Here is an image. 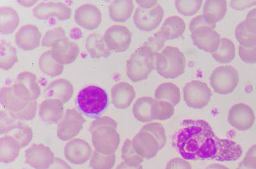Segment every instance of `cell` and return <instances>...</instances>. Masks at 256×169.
<instances>
[{"instance_id":"cell-1","label":"cell","mask_w":256,"mask_h":169,"mask_svg":"<svg viewBox=\"0 0 256 169\" xmlns=\"http://www.w3.org/2000/svg\"><path fill=\"white\" fill-rule=\"evenodd\" d=\"M216 138L212 125L203 120H186L174 138V145L187 161L207 160L216 152Z\"/></svg>"},{"instance_id":"cell-2","label":"cell","mask_w":256,"mask_h":169,"mask_svg":"<svg viewBox=\"0 0 256 169\" xmlns=\"http://www.w3.org/2000/svg\"><path fill=\"white\" fill-rule=\"evenodd\" d=\"M76 104L82 114L97 118L108 108L109 96L102 87L88 86L80 91L76 99Z\"/></svg>"},{"instance_id":"cell-3","label":"cell","mask_w":256,"mask_h":169,"mask_svg":"<svg viewBox=\"0 0 256 169\" xmlns=\"http://www.w3.org/2000/svg\"><path fill=\"white\" fill-rule=\"evenodd\" d=\"M155 68L158 73L164 78H178L186 70V57L179 48L166 47L156 54Z\"/></svg>"},{"instance_id":"cell-4","label":"cell","mask_w":256,"mask_h":169,"mask_svg":"<svg viewBox=\"0 0 256 169\" xmlns=\"http://www.w3.org/2000/svg\"><path fill=\"white\" fill-rule=\"evenodd\" d=\"M156 55L147 45L138 48L127 61V75L129 79L136 83L147 79L154 70Z\"/></svg>"},{"instance_id":"cell-5","label":"cell","mask_w":256,"mask_h":169,"mask_svg":"<svg viewBox=\"0 0 256 169\" xmlns=\"http://www.w3.org/2000/svg\"><path fill=\"white\" fill-rule=\"evenodd\" d=\"M34 101L28 89L22 83L16 81L11 86L4 87L0 90V102L2 107L10 113L24 110Z\"/></svg>"},{"instance_id":"cell-6","label":"cell","mask_w":256,"mask_h":169,"mask_svg":"<svg viewBox=\"0 0 256 169\" xmlns=\"http://www.w3.org/2000/svg\"><path fill=\"white\" fill-rule=\"evenodd\" d=\"M95 150L104 155L115 154L120 144L118 130L110 125H102L91 130Z\"/></svg>"},{"instance_id":"cell-7","label":"cell","mask_w":256,"mask_h":169,"mask_svg":"<svg viewBox=\"0 0 256 169\" xmlns=\"http://www.w3.org/2000/svg\"><path fill=\"white\" fill-rule=\"evenodd\" d=\"M240 83L238 72L232 66L216 68L210 77V84L214 92L219 95L230 94Z\"/></svg>"},{"instance_id":"cell-8","label":"cell","mask_w":256,"mask_h":169,"mask_svg":"<svg viewBox=\"0 0 256 169\" xmlns=\"http://www.w3.org/2000/svg\"><path fill=\"white\" fill-rule=\"evenodd\" d=\"M184 96L187 106L192 109H201L209 104L212 93L206 83L194 80L184 86Z\"/></svg>"},{"instance_id":"cell-9","label":"cell","mask_w":256,"mask_h":169,"mask_svg":"<svg viewBox=\"0 0 256 169\" xmlns=\"http://www.w3.org/2000/svg\"><path fill=\"white\" fill-rule=\"evenodd\" d=\"M86 122L83 114L77 109H68L58 123L57 136L62 141L72 140L84 129Z\"/></svg>"},{"instance_id":"cell-10","label":"cell","mask_w":256,"mask_h":169,"mask_svg":"<svg viewBox=\"0 0 256 169\" xmlns=\"http://www.w3.org/2000/svg\"><path fill=\"white\" fill-rule=\"evenodd\" d=\"M104 39L110 51L120 53L129 49L132 35L127 27L115 25L110 27L105 32Z\"/></svg>"},{"instance_id":"cell-11","label":"cell","mask_w":256,"mask_h":169,"mask_svg":"<svg viewBox=\"0 0 256 169\" xmlns=\"http://www.w3.org/2000/svg\"><path fill=\"white\" fill-rule=\"evenodd\" d=\"M34 15L36 19L48 20L56 18L61 21L72 17V9L62 2H41L34 7Z\"/></svg>"},{"instance_id":"cell-12","label":"cell","mask_w":256,"mask_h":169,"mask_svg":"<svg viewBox=\"0 0 256 169\" xmlns=\"http://www.w3.org/2000/svg\"><path fill=\"white\" fill-rule=\"evenodd\" d=\"M164 17V10L158 3L154 8L146 10L141 7L136 9L134 22L136 28L142 31L150 32L156 29Z\"/></svg>"},{"instance_id":"cell-13","label":"cell","mask_w":256,"mask_h":169,"mask_svg":"<svg viewBox=\"0 0 256 169\" xmlns=\"http://www.w3.org/2000/svg\"><path fill=\"white\" fill-rule=\"evenodd\" d=\"M56 155L49 146L34 144L25 152V161L36 169H47L56 160Z\"/></svg>"},{"instance_id":"cell-14","label":"cell","mask_w":256,"mask_h":169,"mask_svg":"<svg viewBox=\"0 0 256 169\" xmlns=\"http://www.w3.org/2000/svg\"><path fill=\"white\" fill-rule=\"evenodd\" d=\"M256 116L252 107L239 103L230 108L228 115V122L240 131H246L254 125Z\"/></svg>"},{"instance_id":"cell-15","label":"cell","mask_w":256,"mask_h":169,"mask_svg":"<svg viewBox=\"0 0 256 169\" xmlns=\"http://www.w3.org/2000/svg\"><path fill=\"white\" fill-rule=\"evenodd\" d=\"M93 154L92 149L88 141L81 138L68 141L64 147L66 159L74 165H83L90 161Z\"/></svg>"},{"instance_id":"cell-16","label":"cell","mask_w":256,"mask_h":169,"mask_svg":"<svg viewBox=\"0 0 256 169\" xmlns=\"http://www.w3.org/2000/svg\"><path fill=\"white\" fill-rule=\"evenodd\" d=\"M192 38L198 49L208 53H214L220 47L221 36L214 27H203L192 32Z\"/></svg>"},{"instance_id":"cell-17","label":"cell","mask_w":256,"mask_h":169,"mask_svg":"<svg viewBox=\"0 0 256 169\" xmlns=\"http://www.w3.org/2000/svg\"><path fill=\"white\" fill-rule=\"evenodd\" d=\"M52 51L54 60L62 65L75 62L80 54L79 45L72 42L67 36L54 43Z\"/></svg>"},{"instance_id":"cell-18","label":"cell","mask_w":256,"mask_h":169,"mask_svg":"<svg viewBox=\"0 0 256 169\" xmlns=\"http://www.w3.org/2000/svg\"><path fill=\"white\" fill-rule=\"evenodd\" d=\"M74 20L82 28L88 30H94L102 24V13L94 4H84L75 11Z\"/></svg>"},{"instance_id":"cell-19","label":"cell","mask_w":256,"mask_h":169,"mask_svg":"<svg viewBox=\"0 0 256 169\" xmlns=\"http://www.w3.org/2000/svg\"><path fill=\"white\" fill-rule=\"evenodd\" d=\"M132 143L137 154L145 159H153L160 150L158 141L152 134L148 132L140 130L132 139Z\"/></svg>"},{"instance_id":"cell-20","label":"cell","mask_w":256,"mask_h":169,"mask_svg":"<svg viewBox=\"0 0 256 169\" xmlns=\"http://www.w3.org/2000/svg\"><path fill=\"white\" fill-rule=\"evenodd\" d=\"M42 36V33L36 25H25L16 33V44L24 51H32L40 46Z\"/></svg>"},{"instance_id":"cell-21","label":"cell","mask_w":256,"mask_h":169,"mask_svg":"<svg viewBox=\"0 0 256 169\" xmlns=\"http://www.w3.org/2000/svg\"><path fill=\"white\" fill-rule=\"evenodd\" d=\"M243 148L230 139L216 138V152L212 160L219 162L236 161L243 155Z\"/></svg>"},{"instance_id":"cell-22","label":"cell","mask_w":256,"mask_h":169,"mask_svg":"<svg viewBox=\"0 0 256 169\" xmlns=\"http://www.w3.org/2000/svg\"><path fill=\"white\" fill-rule=\"evenodd\" d=\"M74 88L72 82L67 79H58L48 84L44 90L47 99L60 100L64 104H67L74 95Z\"/></svg>"},{"instance_id":"cell-23","label":"cell","mask_w":256,"mask_h":169,"mask_svg":"<svg viewBox=\"0 0 256 169\" xmlns=\"http://www.w3.org/2000/svg\"><path fill=\"white\" fill-rule=\"evenodd\" d=\"M136 97L134 87L126 82L116 84L112 88V99L116 109L124 110L132 106Z\"/></svg>"},{"instance_id":"cell-24","label":"cell","mask_w":256,"mask_h":169,"mask_svg":"<svg viewBox=\"0 0 256 169\" xmlns=\"http://www.w3.org/2000/svg\"><path fill=\"white\" fill-rule=\"evenodd\" d=\"M66 111L60 100L46 99L38 107V115L41 120L49 124H56L63 118Z\"/></svg>"},{"instance_id":"cell-25","label":"cell","mask_w":256,"mask_h":169,"mask_svg":"<svg viewBox=\"0 0 256 169\" xmlns=\"http://www.w3.org/2000/svg\"><path fill=\"white\" fill-rule=\"evenodd\" d=\"M228 12V2L209 0L206 2L203 10V16L210 26L216 27L217 22L221 21Z\"/></svg>"},{"instance_id":"cell-26","label":"cell","mask_w":256,"mask_h":169,"mask_svg":"<svg viewBox=\"0 0 256 169\" xmlns=\"http://www.w3.org/2000/svg\"><path fill=\"white\" fill-rule=\"evenodd\" d=\"M22 149L20 143L11 135H6L0 139V162L9 164L19 157Z\"/></svg>"},{"instance_id":"cell-27","label":"cell","mask_w":256,"mask_h":169,"mask_svg":"<svg viewBox=\"0 0 256 169\" xmlns=\"http://www.w3.org/2000/svg\"><path fill=\"white\" fill-rule=\"evenodd\" d=\"M134 4L131 0H120L112 2L109 6V14L113 21L124 23L131 18Z\"/></svg>"},{"instance_id":"cell-28","label":"cell","mask_w":256,"mask_h":169,"mask_svg":"<svg viewBox=\"0 0 256 169\" xmlns=\"http://www.w3.org/2000/svg\"><path fill=\"white\" fill-rule=\"evenodd\" d=\"M20 22L17 11L8 6L0 8V31L2 35H10L16 31Z\"/></svg>"},{"instance_id":"cell-29","label":"cell","mask_w":256,"mask_h":169,"mask_svg":"<svg viewBox=\"0 0 256 169\" xmlns=\"http://www.w3.org/2000/svg\"><path fill=\"white\" fill-rule=\"evenodd\" d=\"M86 48L92 58H107L111 55L104 36L100 34L93 33L89 35L86 40Z\"/></svg>"},{"instance_id":"cell-30","label":"cell","mask_w":256,"mask_h":169,"mask_svg":"<svg viewBox=\"0 0 256 169\" xmlns=\"http://www.w3.org/2000/svg\"><path fill=\"white\" fill-rule=\"evenodd\" d=\"M185 30L186 24L184 20L178 16L168 18L160 29L168 40H174L184 35Z\"/></svg>"},{"instance_id":"cell-31","label":"cell","mask_w":256,"mask_h":169,"mask_svg":"<svg viewBox=\"0 0 256 169\" xmlns=\"http://www.w3.org/2000/svg\"><path fill=\"white\" fill-rule=\"evenodd\" d=\"M155 99L164 100L176 106L182 100L179 87L172 83H164L158 87L155 91Z\"/></svg>"},{"instance_id":"cell-32","label":"cell","mask_w":256,"mask_h":169,"mask_svg":"<svg viewBox=\"0 0 256 169\" xmlns=\"http://www.w3.org/2000/svg\"><path fill=\"white\" fill-rule=\"evenodd\" d=\"M155 99L150 97H141L136 100L132 107L134 117L142 123H152L153 119L152 108Z\"/></svg>"},{"instance_id":"cell-33","label":"cell","mask_w":256,"mask_h":169,"mask_svg":"<svg viewBox=\"0 0 256 169\" xmlns=\"http://www.w3.org/2000/svg\"><path fill=\"white\" fill-rule=\"evenodd\" d=\"M38 65L44 74L52 77L59 76L62 74L64 70V65L54 60L52 50L45 52L40 56Z\"/></svg>"},{"instance_id":"cell-34","label":"cell","mask_w":256,"mask_h":169,"mask_svg":"<svg viewBox=\"0 0 256 169\" xmlns=\"http://www.w3.org/2000/svg\"><path fill=\"white\" fill-rule=\"evenodd\" d=\"M18 61V51L16 48L6 41H2L0 43V67L2 69L10 70Z\"/></svg>"},{"instance_id":"cell-35","label":"cell","mask_w":256,"mask_h":169,"mask_svg":"<svg viewBox=\"0 0 256 169\" xmlns=\"http://www.w3.org/2000/svg\"><path fill=\"white\" fill-rule=\"evenodd\" d=\"M214 60L220 64L232 62L236 56V49L234 43L228 38H222L218 51L212 54Z\"/></svg>"},{"instance_id":"cell-36","label":"cell","mask_w":256,"mask_h":169,"mask_svg":"<svg viewBox=\"0 0 256 169\" xmlns=\"http://www.w3.org/2000/svg\"><path fill=\"white\" fill-rule=\"evenodd\" d=\"M175 113L174 106L164 100L155 99L152 108L153 120H168L172 117Z\"/></svg>"},{"instance_id":"cell-37","label":"cell","mask_w":256,"mask_h":169,"mask_svg":"<svg viewBox=\"0 0 256 169\" xmlns=\"http://www.w3.org/2000/svg\"><path fill=\"white\" fill-rule=\"evenodd\" d=\"M24 84L30 92L34 101L40 98L41 91L38 78L35 74L30 72H22L18 74L16 81Z\"/></svg>"},{"instance_id":"cell-38","label":"cell","mask_w":256,"mask_h":169,"mask_svg":"<svg viewBox=\"0 0 256 169\" xmlns=\"http://www.w3.org/2000/svg\"><path fill=\"white\" fill-rule=\"evenodd\" d=\"M122 159L126 164L131 167H138L145 161V159L137 154L132 146V140L127 139L122 148Z\"/></svg>"},{"instance_id":"cell-39","label":"cell","mask_w":256,"mask_h":169,"mask_svg":"<svg viewBox=\"0 0 256 169\" xmlns=\"http://www.w3.org/2000/svg\"><path fill=\"white\" fill-rule=\"evenodd\" d=\"M89 164L92 169H112L116 164V155L102 154L95 150Z\"/></svg>"},{"instance_id":"cell-40","label":"cell","mask_w":256,"mask_h":169,"mask_svg":"<svg viewBox=\"0 0 256 169\" xmlns=\"http://www.w3.org/2000/svg\"><path fill=\"white\" fill-rule=\"evenodd\" d=\"M24 122L13 117L10 112L1 111L0 113V135L2 136L9 135L19 127Z\"/></svg>"},{"instance_id":"cell-41","label":"cell","mask_w":256,"mask_h":169,"mask_svg":"<svg viewBox=\"0 0 256 169\" xmlns=\"http://www.w3.org/2000/svg\"><path fill=\"white\" fill-rule=\"evenodd\" d=\"M235 36L241 46L246 49L256 47V35L250 33L246 29L244 21L240 22L237 26Z\"/></svg>"},{"instance_id":"cell-42","label":"cell","mask_w":256,"mask_h":169,"mask_svg":"<svg viewBox=\"0 0 256 169\" xmlns=\"http://www.w3.org/2000/svg\"><path fill=\"white\" fill-rule=\"evenodd\" d=\"M203 1L202 0H192V1H176V8L180 14L191 17L198 13L202 8Z\"/></svg>"},{"instance_id":"cell-43","label":"cell","mask_w":256,"mask_h":169,"mask_svg":"<svg viewBox=\"0 0 256 169\" xmlns=\"http://www.w3.org/2000/svg\"><path fill=\"white\" fill-rule=\"evenodd\" d=\"M9 135H11L19 142L22 149L28 146L34 138V132L32 127L24 122Z\"/></svg>"},{"instance_id":"cell-44","label":"cell","mask_w":256,"mask_h":169,"mask_svg":"<svg viewBox=\"0 0 256 169\" xmlns=\"http://www.w3.org/2000/svg\"><path fill=\"white\" fill-rule=\"evenodd\" d=\"M142 131H146L152 134L156 138L160 144V150L163 149L168 142L166 129L161 123L152 122L148 123L142 128Z\"/></svg>"},{"instance_id":"cell-45","label":"cell","mask_w":256,"mask_h":169,"mask_svg":"<svg viewBox=\"0 0 256 169\" xmlns=\"http://www.w3.org/2000/svg\"><path fill=\"white\" fill-rule=\"evenodd\" d=\"M66 35L65 29L62 27H56L45 33L42 40V45L44 47H52L54 43Z\"/></svg>"},{"instance_id":"cell-46","label":"cell","mask_w":256,"mask_h":169,"mask_svg":"<svg viewBox=\"0 0 256 169\" xmlns=\"http://www.w3.org/2000/svg\"><path fill=\"white\" fill-rule=\"evenodd\" d=\"M38 111V102L32 101L30 103L28 107L22 110V111L19 112V113H15L11 114V115L14 117L18 120H20L24 122V121H30L34 120L35 118L36 113Z\"/></svg>"},{"instance_id":"cell-47","label":"cell","mask_w":256,"mask_h":169,"mask_svg":"<svg viewBox=\"0 0 256 169\" xmlns=\"http://www.w3.org/2000/svg\"><path fill=\"white\" fill-rule=\"evenodd\" d=\"M166 41H168V40H166V36L160 30L156 34H154L152 37H150L144 45L150 47L153 52L156 54L164 49Z\"/></svg>"},{"instance_id":"cell-48","label":"cell","mask_w":256,"mask_h":169,"mask_svg":"<svg viewBox=\"0 0 256 169\" xmlns=\"http://www.w3.org/2000/svg\"><path fill=\"white\" fill-rule=\"evenodd\" d=\"M239 55L244 62L248 64H255L256 63V47L251 49H246L240 45Z\"/></svg>"},{"instance_id":"cell-49","label":"cell","mask_w":256,"mask_h":169,"mask_svg":"<svg viewBox=\"0 0 256 169\" xmlns=\"http://www.w3.org/2000/svg\"><path fill=\"white\" fill-rule=\"evenodd\" d=\"M166 169H192L191 164L184 158L176 157L166 164Z\"/></svg>"},{"instance_id":"cell-50","label":"cell","mask_w":256,"mask_h":169,"mask_svg":"<svg viewBox=\"0 0 256 169\" xmlns=\"http://www.w3.org/2000/svg\"><path fill=\"white\" fill-rule=\"evenodd\" d=\"M102 125H110L112 127L118 129V123L116 122L114 118L110 116H102V117H98L91 123L90 130L94 129L95 128L102 126Z\"/></svg>"},{"instance_id":"cell-51","label":"cell","mask_w":256,"mask_h":169,"mask_svg":"<svg viewBox=\"0 0 256 169\" xmlns=\"http://www.w3.org/2000/svg\"><path fill=\"white\" fill-rule=\"evenodd\" d=\"M242 163L246 168L256 169V144L248 150Z\"/></svg>"},{"instance_id":"cell-52","label":"cell","mask_w":256,"mask_h":169,"mask_svg":"<svg viewBox=\"0 0 256 169\" xmlns=\"http://www.w3.org/2000/svg\"><path fill=\"white\" fill-rule=\"evenodd\" d=\"M244 22L246 29L250 33L256 35V8L253 9L248 13Z\"/></svg>"},{"instance_id":"cell-53","label":"cell","mask_w":256,"mask_h":169,"mask_svg":"<svg viewBox=\"0 0 256 169\" xmlns=\"http://www.w3.org/2000/svg\"><path fill=\"white\" fill-rule=\"evenodd\" d=\"M209 26L214 27V28H216V27L210 26V24H208L203 15H198V17H194V19L192 20L190 24V30L192 33V32L196 30V29Z\"/></svg>"},{"instance_id":"cell-54","label":"cell","mask_w":256,"mask_h":169,"mask_svg":"<svg viewBox=\"0 0 256 169\" xmlns=\"http://www.w3.org/2000/svg\"><path fill=\"white\" fill-rule=\"evenodd\" d=\"M256 5V1H232L230 2L232 8L237 11H243L244 9Z\"/></svg>"},{"instance_id":"cell-55","label":"cell","mask_w":256,"mask_h":169,"mask_svg":"<svg viewBox=\"0 0 256 169\" xmlns=\"http://www.w3.org/2000/svg\"><path fill=\"white\" fill-rule=\"evenodd\" d=\"M47 169H72V166L64 160L56 157L54 163Z\"/></svg>"},{"instance_id":"cell-56","label":"cell","mask_w":256,"mask_h":169,"mask_svg":"<svg viewBox=\"0 0 256 169\" xmlns=\"http://www.w3.org/2000/svg\"><path fill=\"white\" fill-rule=\"evenodd\" d=\"M136 3L139 6H140V7L146 9V10H150V9L153 8L154 6H156L157 4H158V1H136Z\"/></svg>"},{"instance_id":"cell-57","label":"cell","mask_w":256,"mask_h":169,"mask_svg":"<svg viewBox=\"0 0 256 169\" xmlns=\"http://www.w3.org/2000/svg\"><path fill=\"white\" fill-rule=\"evenodd\" d=\"M116 169H144L142 165L138 167H131L128 166L124 161L118 164Z\"/></svg>"},{"instance_id":"cell-58","label":"cell","mask_w":256,"mask_h":169,"mask_svg":"<svg viewBox=\"0 0 256 169\" xmlns=\"http://www.w3.org/2000/svg\"><path fill=\"white\" fill-rule=\"evenodd\" d=\"M19 3L22 4L24 7H32L33 6H36L38 4V1H20Z\"/></svg>"},{"instance_id":"cell-59","label":"cell","mask_w":256,"mask_h":169,"mask_svg":"<svg viewBox=\"0 0 256 169\" xmlns=\"http://www.w3.org/2000/svg\"><path fill=\"white\" fill-rule=\"evenodd\" d=\"M206 169H230L228 168L227 166L222 165L219 164H212L210 166H208Z\"/></svg>"},{"instance_id":"cell-60","label":"cell","mask_w":256,"mask_h":169,"mask_svg":"<svg viewBox=\"0 0 256 169\" xmlns=\"http://www.w3.org/2000/svg\"><path fill=\"white\" fill-rule=\"evenodd\" d=\"M237 169H253L250 168H246V167L244 166L243 164L240 163L238 168Z\"/></svg>"},{"instance_id":"cell-61","label":"cell","mask_w":256,"mask_h":169,"mask_svg":"<svg viewBox=\"0 0 256 169\" xmlns=\"http://www.w3.org/2000/svg\"></svg>"}]
</instances>
